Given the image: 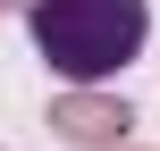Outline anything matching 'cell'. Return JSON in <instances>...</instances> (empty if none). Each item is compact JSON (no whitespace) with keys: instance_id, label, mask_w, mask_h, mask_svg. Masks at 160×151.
Here are the masks:
<instances>
[{"instance_id":"cell-1","label":"cell","mask_w":160,"mask_h":151,"mask_svg":"<svg viewBox=\"0 0 160 151\" xmlns=\"http://www.w3.org/2000/svg\"><path fill=\"white\" fill-rule=\"evenodd\" d=\"M34 50L68 84H110L127 59H143L152 0H25Z\"/></svg>"},{"instance_id":"cell-2","label":"cell","mask_w":160,"mask_h":151,"mask_svg":"<svg viewBox=\"0 0 160 151\" xmlns=\"http://www.w3.org/2000/svg\"><path fill=\"white\" fill-rule=\"evenodd\" d=\"M51 126H59L76 151H118V143H127V126H135V109L110 101V92H93V84H76V92L51 101Z\"/></svg>"},{"instance_id":"cell-3","label":"cell","mask_w":160,"mask_h":151,"mask_svg":"<svg viewBox=\"0 0 160 151\" xmlns=\"http://www.w3.org/2000/svg\"><path fill=\"white\" fill-rule=\"evenodd\" d=\"M0 8H17V0H0Z\"/></svg>"}]
</instances>
